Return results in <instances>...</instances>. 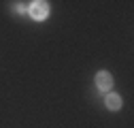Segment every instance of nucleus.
I'll return each instance as SVG.
<instances>
[{"label": "nucleus", "mask_w": 134, "mask_h": 128, "mask_svg": "<svg viewBox=\"0 0 134 128\" xmlns=\"http://www.w3.org/2000/svg\"><path fill=\"white\" fill-rule=\"evenodd\" d=\"M28 11H30V15H32L36 22H41V19H45L47 15H49V4L43 2V0H38V2H32Z\"/></svg>", "instance_id": "obj_1"}, {"label": "nucleus", "mask_w": 134, "mask_h": 128, "mask_svg": "<svg viewBox=\"0 0 134 128\" xmlns=\"http://www.w3.org/2000/svg\"><path fill=\"white\" fill-rule=\"evenodd\" d=\"M96 86H98L100 90H111V86H113V77H111L107 71H100V73L96 75Z\"/></svg>", "instance_id": "obj_2"}, {"label": "nucleus", "mask_w": 134, "mask_h": 128, "mask_svg": "<svg viewBox=\"0 0 134 128\" xmlns=\"http://www.w3.org/2000/svg\"><path fill=\"white\" fill-rule=\"evenodd\" d=\"M107 107H109L111 111L121 109V96H117V94H109V96H107Z\"/></svg>", "instance_id": "obj_3"}, {"label": "nucleus", "mask_w": 134, "mask_h": 128, "mask_svg": "<svg viewBox=\"0 0 134 128\" xmlns=\"http://www.w3.org/2000/svg\"><path fill=\"white\" fill-rule=\"evenodd\" d=\"M15 11H17V13H24V11H26V7H21V4H17V7H15Z\"/></svg>", "instance_id": "obj_4"}]
</instances>
